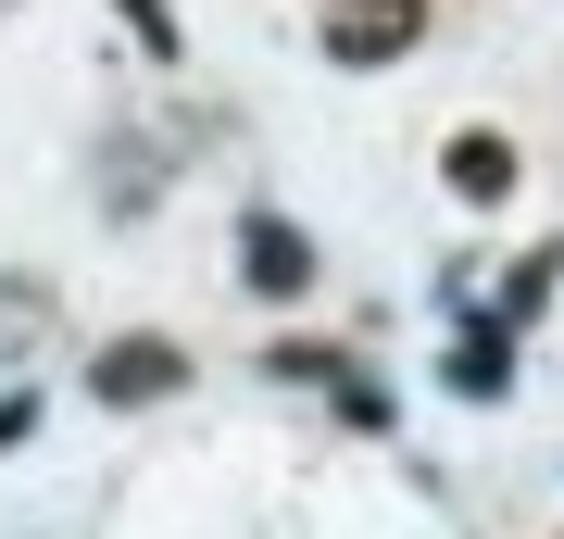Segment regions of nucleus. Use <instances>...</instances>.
<instances>
[{
	"mask_svg": "<svg viewBox=\"0 0 564 539\" xmlns=\"http://www.w3.org/2000/svg\"><path fill=\"white\" fill-rule=\"evenodd\" d=\"M414 25H426V0H339V13H326V51L339 63H389Z\"/></svg>",
	"mask_w": 564,
	"mask_h": 539,
	"instance_id": "f257e3e1",
	"label": "nucleus"
},
{
	"mask_svg": "<svg viewBox=\"0 0 564 539\" xmlns=\"http://www.w3.org/2000/svg\"><path fill=\"white\" fill-rule=\"evenodd\" d=\"M39 326H51V301H39V289H0V352H13V339H39Z\"/></svg>",
	"mask_w": 564,
	"mask_h": 539,
	"instance_id": "39448f33",
	"label": "nucleus"
},
{
	"mask_svg": "<svg viewBox=\"0 0 564 539\" xmlns=\"http://www.w3.org/2000/svg\"><path fill=\"white\" fill-rule=\"evenodd\" d=\"M151 389H176V352H163V339L101 352V401H151Z\"/></svg>",
	"mask_w": 564,
	"mask_h": 539,
	"instance_id": "7ed1b4c3",
	"label": "nucleus"
},
{
	"mask_svg": "<svg viewBox=\"0 0 564 539\" xmlns=\"http://www.w3.org/2000/svg\"><path fill=\"white\" fill-rule=\"evenodd\" d=\"M239 251H251V289H302V277H314L302 226H276V214H251V239H239Z\"/></svg>",
	"mask_w": 564,
	"mask_h": 539,
	"instance_id": "f03ea898",
	"label": "nucleus"
},
{
	"mask_svg": "<svg viewBox=\"0 0 564 539\" xmlns=\"http://www.w3.org/2000/svg\"><path fill=\"white\" fill-rule=\"evenodd\" d=\"M452 389H477V401L502 389V339H464V364H452Z\"/></svg>",
	"mask_w": 564,
	"mask_h": 539,
	"instance_id": "423d86ee",
	"label": "nucleus"
},
{
	"mask_svg": "<svg viewBox=\"0 0 564 539\" xmlns=\"http://www.w3.org/2000/svg\"><path fill=\"white\" fill-rule=\"evenodd\" d=\"M452 188H464V201H502V188H514V151H502V139H464V151H452Z\"/></svg>",
	"mask_w": 564,
	"mask_h": 539,
	"instance_id": "20e7f679",
	"label": "nucleus"
}]
</instances>
